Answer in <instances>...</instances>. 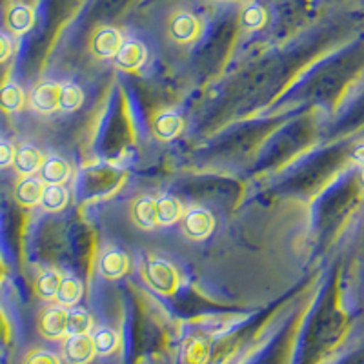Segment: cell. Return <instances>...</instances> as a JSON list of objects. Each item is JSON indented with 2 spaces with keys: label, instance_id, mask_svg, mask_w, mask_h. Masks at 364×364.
Returning a JSON list of instances; mask_svg holds the SVG:
<instances>
[{
  "label": "cell",
  "instance_id": "25",
  "mask_svg": "<svg viewBox=\"0 0 364 364\" xmlns=\"http://www.w3.org/2000/svg\"><path fill=\"white\" fill-rule=\"evenodd\" d=\"M266 22V11L259 4H250L240 13V24L246 29H259Z\"/></svg>",
  "mask_w": 364,
  "mask_h": 364
},
{
  "label": "cell",
  "instance_id": "18",
  "mask_svg": "<svg viewBox=\"0 0 364 364\" xmlns=\"http://www.w3.org/2000/svg\"><path fill=\"white\" fill-rule=\"evenodd\" d=\"M68 199H70V195L63 184H48L42 193L41 206L48 211H58L66 206Z\"/></svg>",
  "mask_w": 364,
  "mask_h": 364
},
{
  "label": "cell",
  "instance_id": "2",
  "mask_svg": "<svg viewBox=\"0 0 364 364\" xmlns=\"http://www.w3.org/2000/svg\"><path fill=\"white\" fill-rule=\"evenodd\" d=\"M68 330V310L60 306L48 308L42 311L38 318V331L44 339L58 341L66 337Z\"/></svg>",
  "mask_w": 364,
  "mask_h": 364
},
{
  "label": "cell",
  "instance_id": "23",
  "mask_svg": "<svg viewBox=\"0 0 364 364\" xmlns=\"http://www.w3.org/2000/svg\"><path fill=\"white\" fill-rule=\"evenodd\" d=\"M182 215V208L178 204V200H175L173 197H162L157 200V219L159 224H173L177 223L178 217Z\"/></svg>",
  "mask_w": 364,
  "mask_h": 364
},
{
  "label": "cell",
  "instance_id": "12",
  "mask_svg": "<svg viewBox=\"0 0 364 364\" xmlns=\"http://www.w3.org/2000/svg\"><path fill=\"white\" fill-rule=\"evenodd\" d=\"M70 164L60 157L46 159L41 168L42 181L48 184H64L70 177Z\"/></svg>",
  "mask_w": 364,
  "mask_h": 364
},
{
  "label": "cell",
  "instance_id": "10",
  "mask_svg": "<svg viewBox=\"0 0 364 364\" xmlns=\"http://www.w3.org/2000/svg\"><path fill=\"white\" fill-rule=\"evenodd\" d=\"M115 60L122 70H139L146 60V48L142 42L129 41L120 46Z\"/></svg>",
  "mask_w": 364,
  "mask_h": 364
},
{
  "label": "cell",
  "instance_id": "15",
  "mask_svg": "<svg viewBox=\"0 0 364 364\" xmlns=\"http://www.w3.org/2000/svg\"><path fill=\"white\" fill-rule=\"evenodd\" d=\"M82 282L79 279L75 277H64L60 281V286H58V291H57V301L58 304L63 308H70L75 306L77 302L82 299Z\"/></svg>",
  "mask_w": 364,
  "mask_h": 364
},
{
  "label": "cell",
  "instance_id": "22",
  "mask_svg": "<svg viewBox=\"0 0 364 364\" xmlns=\"http://www.w3.org/2000/svg\"><path fill=\"white\" fill-rule=\"evenodd\" d=\"M60 275L57 272H44L38 275V279L35 281V291L41 299L44 301H50V299L57 297L58 286H60Z\"/></svg>",
  "mask_w": 364,
  "mask_h": 364
},
{
  "label": "cell",
  "instance_id": "8",
  "mask_svg": "<svg viewBox=\"0 0 364 364\" xmlns=\"http://www.w3.org/2000/svg\"><path fill=\"white\" fill-rule=\"evenodd\" d=\"M42 178L33 177V175H26L24 178H21L15 188V199L21 206L31 208L35 204H41L42 193H44V184H42Z\"/></svg>",
  "mask_w": 364,
  "mask_h": 364
},
{
  "label": "cell",
  "instance_id": "19",
  "mask_svg": "<svg viewBox=\"0 0 364 364\" xmlns=\"http://www.w3.org/2000/svg\"><path fill=\"white\" fill-rule=\"evenodd\" d=\"M91 339H93V346H95V352L99 355H112L119 350V333L112 328H100L93 333Z\"/></svg>",
  "mask_w": 364,
  "mask_h": 364
},
{
  "label": "cell",
  "instance_id": "3",
  "mask_svg": "<svg viewBox=\"0 0 364 364\" xmlns=\"http://www.w3.org/2000/svg\"><path fill=\"white\" fill-rule=\"evenodd\" d=\"M95 353L90 336H70L64 343V359L70 364H90Z\"/></svg>",
  "mask_w": 364,
  "mask_h": 364
},
{
  "label": "cell",
  "instance_id": "17",
  "mask_svg": "<svg viewBox=\"0 0 364 364\" xmlns=\"http://www.w3.org/2000/svg\"><path fill=\"white\" fill-rule=\"evenodd\" d=\"M133 217H135V223L144 230H151V228L157 226V200L149 199V197L139 200L135 204V210H133Z\"/></svg>",
  "mask_w": 364,
  "mask_h": 364
},
{
  "label": "cell",
  "instance_id": "30",
  "mask_svg": "<svg viewBox=\"0 0 364 364\" xmlns=\"http://www.w3.org/2000/svg\"><path fill=\"white\" fill-rule=\"evenodd\" d=\"M363 178H364V171H363Z\"/></svg>",
  "mask_w": 364,
  "mask_h": 364
},
{
  "label": "cell",
  "instance_id": "26",
  "mask_svg": "<svg viewBox=\"0 0 364 364\" xmlns=\"http://www.w3.org/2000/svg\"><path fill=\"white\" fill-rule=\"evenodd\" d=\"M24 364H60V359L48 350H35L26 357Z\"/></svg>",
  "mask_w": 364,
  "mask_h": 364
},
{
  "label": "cell",
  "instance_id": "20",
  "mask_svg": "<svg viewBox=\"0 0 364 364\" xmlns=\"http://www.w3.org/2000/svg\"><path fill=\"white\" fill-rule=\"evenodd\" d=\"M93 326V318L86 310L73 308L68 311V330L66 336H87Z\"/></svg>",
  "mask_w": 364,
  "mask_h": 364
},
{
  "label": "cell",
  "instance_id": "14",
  "mask_svg": "<svg viewBox=\"0 0 364 364\" xmlns=\"http://www.w3.org/2000/svg\"><path fill=\"white\" fill-rule=\"evenodd\" d=\"M210 359V344L203 337H191L182 348L184 364H206Z\"/></svg>",
  "mask_w": 364,
  "mask_h": 364
},
{
  "label": "cell",
  "instance_id": "6",
  "mask_svg": "<svg viewBox=\"0 0 364 364\" xmlns=\"http://www.w3.org/2000/svg\"><path fill=\"white\" fill-rule=\"evenodd\" d=\"M58 95H60V86L53 82H42L31 91L29 104L38 113H53L55 109H58Z\"/></svg>",
  "mask_w": 364,
  "mask_h": 364
},
{
  "label": "cell",
  "instance_id": "9",
  "mask_svg": "<svg viewBox=\"0 0 364 364\" xmlns=\"http://www.w3.org/2000/svg\"><path fill=\"white\" fill-rule=\"evenodd\" d=\"M122 44H124L122 42V35L117 29L104 28L93 38V53L100 58L115 57Z\"/></svg>",
  "mask_w": 364,
  "mask_h": 364
},
{
  "label": "cell",
  "instance_id": "11",
  "mask_svg": "<svg viewBox=\"0 0 364 364\" xmlns=\"http://www.w3.org/2000/svg\"><path fill=\"white\" fill-rule=\"evenodd\" d=\"M13 164H15L18 173L33 175L35 171H41L42 164H44V155L35 146L24 144L15 151V162Z\"/></svg>",
  "mask_w": 364,
  "mask_h": 364
},
{
  "label": "cell",
  "instance_id": "28",
  "mask_svg": "<svg viewBox=\"0 0 364 364\" xmlns=\"http://www.w3.org/2000/svg\"><path fill=\"white\" fill-rule=\"evenodd\" d=\"M9 55H11V41L8 35L0 33V63H4Z\"/></svg>",
  "mask_w": 364,
  "mask_h": 364
},
{
  "label": "cell",
  "instance_id": "29",
  "mask_svg": "<svg viewBox=\"0 0 364 364\" xmlns=\"http://www.w3.org/2000/svg\"><path fill=\"white\" fill-rule=\"evenodd\" d=\"M353 159H355V162H359V164L364 166V146L357 149L355 154H353Z\"/></svg>",
  "mask_w": 364,
  "mask_h": 364
},
{
  "label": "cell",
  "instance_id": "4",
  "mask_svg": "<svg viewBox=\"0 0 364 364\" xmlns=\"http://www.w3.org/2000/svg\"><path fill=\"white\" fill-rule=\"evenodd\" d=\"M200 22L191 13L181 11L170 21V35L177 42H191L199 37Z\"/></svg>",
  "mask_w": 364,
  "mask_h": 364
},
{
  "label": "cell",
  "instance_id": "21",
  "mask_svg": "<svg viewBox=\"0 0 364 364\" xmlns=\"http://www.w3.org/2000/svg\"><path fill=\"white\" fill-rule=\"evenodd\" d=\"M182 129V120L181 117L175 113H164L155 120V133L162 141H170L181 133Z\"/></svg>",
  "mask_w": 364,
  "mask_h": 364
},
{
  "label": "cell",
  "instance_id": "13",
  "mask_svg": "<svg viewBox=\"0 0 364 364\" xmlns=\"http://www.w3.org/2000/svg\"><path fill=\"white\" fill-rule=\"evenodd\" d=\"M128 257L119 250H112L100 259V273L108 279H119L128 272Z\"/></svg>",
  "mask_w": 364,
  "mask_h": 364
},
{
  "label": "cell",
  "instance_id": "7",
  "mask_svg": "<svg viewBox=\"0 0 364 364\" xmlns=\"http://www.w3.org/2000/svg\"><path fill=\"white\" fill-rule=\"evenodd\" d=\"M213 217H211L210 211L206 210H191L188 211L186 217H184V232L190 239H206L208 235L213 230Z\"/></svg>",
  "mask_w": 364,
  "mask_h": 364
},
{
  "label": "cell",
  "instance_id": "1",
  "mask_svg": "<svg viewBox=\"0 0 364 364\" xmlns=\"http://www.w3.org/2000/svg\"><path fill=\"white\" fill-rule=\"evenodd\" d=\"M144 275L148 284L151 286L155 291H159V294L170 295L177 290V269H175L170 262L162 261V259H151V261H148V264H146Z\"/></svg>",
  "mask_w": 364,
  "mask_h": 364
},
{
  "label": "cell",
  "instance_id": "16",
  "mask_svg": "<svg viewBox=\"0 0 364 364\" xmlns=\"http://www.w3.org/2000/svg\"><path fill=\"white\" fill-rule=\"evenodd\" d=\"M24 91L15 82H8L0 87V109H4L8 113L21 112L24 108Z\"/></svg>",
  "mask_w": 364,
  "mask_h": 364
},
{
  "label": "cell",
  "instance_id": "27",
  "mask_svg": "<svg viewBox=\"0 0 364 364\" xmlns=\"http://www.w3.org/2000/svg\"><path fill=\"white\" fill-rule=\"evenodd\" d=\"M15 162V149L9 142L0 141V168H8Z\"/></svg>",
  "mask_w": 364,
  "mask_h": 364
},
{
  "label": "cell",
  "instance_id": "5",
  "mask_svg": "<svg viewBox=\"0 0 364 364\" xmlns=\"http://www.w3.org/2000/svg\"><path fill=\"white\" fill-rule=\"evenodd\" d=\"M35 22L33 9L22 2H13L6 9V26L13 35L28 33Z\"/></svg>",
  "mask_w": 364,
  "mask_h": 364
},
{
  "label": "cell",
  "instance_id": "24",
  "mask_svg": "<svg viewBox=\"0 0 364 364\" xmlns=\"http://www.w3.org/2000/svg\"><path fill=\"white\" fill-rule=\"evenodd\" d=\"M84 100V93L79 86L68 84V86L60 87V95H58V109L71 113L75 109L80 108V104Z\"/></svg>",
  "mask_w": 364,
  "mask_h": 364
}]
</instances>
